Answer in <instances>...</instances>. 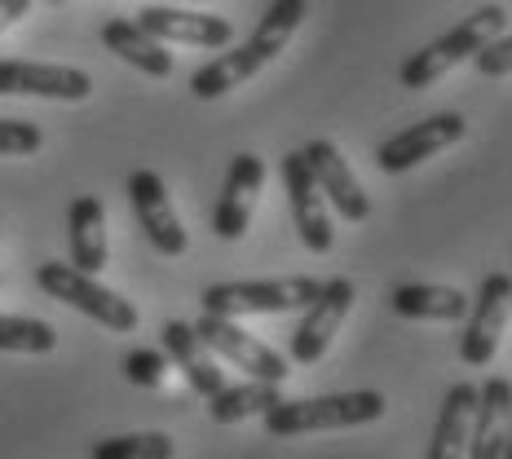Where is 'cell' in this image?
Instances as JSON below:
<instances>
[{
    "mask_svg": "<svg viewBox=\"0 0 512 459\" xmlns=\"http://www.w3.org/2000/svg\"><path fill=\"white\" fill-rule=\"evenodd\" d=\"M177 442L168 433H120L102 437L89 451V459H173Z\"/></svg>",
    "mask_w": 512,
    "mask_h": 459,
    "instance_id": "cell-24",
    "label": "cell"
},
{
    "mask_svg": "<svg viewBox=\"0 0 512 459\" xmlns=\"http://www.w3.org/2000/svg\"><path fill=\"white\" fill-rule=\"evenodd\" d=\"M468 133L464 115L455 111H442V115H429V120L402 128V133H393L389 142L376 151V164L384 168V173H411V168H420L424 159H433L437 151H446V146H455L460 137Z\"/></svg>",
    "mask_w": 512,
    "mask_h": 459,
    "instance_id": "cell-13",
    "label": "cell"
},
{
    "mask_svg": "<svg viewBox=\"0 0 512 459\" xmlns=\"http://www.w3.org/2000/svg\"><path fill=\"white\" fill-rule=\"evenodd\" d=\"M36 283L40 292L53 296V301L80 309L84 318H93L98 327H106V332H137V309L133 301H124L120 292H111V287L98 283V274H84L76 270L71 261H45L36 265Z\"/></svg>",
    "mask_w": 512,
    "mask_h": 459,
    "instance_id": "cell-4",
    "label": "cell"
},
{
    "mask_svg": "<svg viewBox=\"0 0 512 459\" xmlns=\"http://www.w3.org/2000/svg\"><path fill=\"white\" fill-rule=\"evenodd\" d=\"M102 45L124 58L128 67H137L142 76H155V80H168L173 76V53H168L164 40H155L137 18H111L102 23Z\"/></svg>",
    "mask_w": 512,
    "mask_h": 459,
    "instance_id": "cell-19",
    "label": "cell"
},
{
    "mask_svg": "<svg viewBox=\"0 0 512 459\" xmlns=\"http://www.w3.org/2000/svg\"><path fill=\"white\" fill-rule=\"evenodd\" d=\"M120 371L137 389H159V384L168 380V371H173V358H168L164 349H128L120 358Z\"/></svg>",
    "mask_w": 512,
    "mask_h": 459,
    "instance_id": "cell-25",
    "label": "cell"
},
{
    "mask_svg": "<svg viewBox=\"0 0 512 459\" xmlns=\"http://www.w3.org/2000/svg\"><path fill=\"white\" fill-rule=\"evenodd\" d=\"M318 279L296 274V279H256V283H212L204 292V309L221 318H252V314H292L318 296Z\"/></svg>",
    "mask_w": 512,
    "mask_h": 459,
    "instance_id": "cell-5",
    "label": "cell"
},
{
    "mask_svg": "<svg viewBox=\"0 0 512 459\" xmlns=\"http://www.w3.org/2000/svg\"><path fill=\"white\" fill-rule=\"evenodd\" d=\"M504 459H512V424H508V442H504Z\"/></svg>",
    "mask_w": 512,
    "mask_h": 459,
    "instance_id": "cell-29",
    "label": "cell"
},
{
    "mask_svg": "<svg viewBox=\"0 0 512 459\" xmlns=\"http://www.w3.org/2000/svg\"><path fill=\"white\" fill-rule=\"evenodd\" d=\"M384 393L358 389V393H327V398H301V402H274L261 415L270 437H305V433H340V429H362L384 415Z\"/></svg>",
    "mask_w": 512,
    "mask_h": 459,
    "instance_id": "cell-2",
    "label": "cell"
},
{
    "mask_svg": "<svg viewBox=\"0 0 512 459\" xmlns=\"http://www.w3.org/2000/svg\"><path fill=\"white\" fill-rule=\"evenodd\" d=\"M477 384H451L442 402V415H437V429L429 442V455L424 459H464L468 455V437H473V415H477Z\"/></svg>",
    "mask_w": 512,
    "mask_h": 459,
    "instance_id": "cell-20",
    "label": "cell"
},
{
    "mask_svg": "<svg viewBox=\"0 0 512 459\" xmlns=\"http://www.w3.org/2000/svg\"><path fill=\"white\" fill-rule=\"evenodd\" d=\"M274 402H283L279 384L270 380H248V384H226L221 393H212L208 398V411L217 424H239V420H252V415H265L274 407Z\"/></svg>",
    "mask_w": 512,
    "mask_h": 459,
    "instance_id": "cell-22",
    "label": "cell"
},
{
    "mask_svg": "<svg viewBox=\"0 0 512 459\" xmlns=\"http://www.w3.org/2000/svg\"><path fill=\"white\" fill-rule=\"evenodd\" d=\"M195 332L204 336V345L217 354L221 362H230L234 371H248L252 380H270V384H283L292 371H287V358L279 349H270L265 340H256L252 332H243L239 318H221V314H199Z\"/></svg>",
    "mask_w": 512,
    "mask_h": 459,
    "instance_id": "cell-6",
    "label": "cell"
},
{
    "mask_svg": "<svg viewBox=\"0 0 512 459\" xmlns=\"http://www.w3.org/2000/svg\"><path fill=\"white\" fill-rule=\"evenodd\" d=\"M504 27H508L504 5H482L477 14H468L460 27H451L446 36L429 40L420 53H411V58L402 62V71H398L402 89H433L446 71H455L460 62H473L490 40L504 36Z\"/></svg>",
    "mask_w": 512,
    "mask_h": 459,
    "instance_id": "cell-3",
    "label": "cell"
},
{
    "mask_svg": "<svg viewBox=\"0 0 512 459\" xmlns=\"http://www.w3.org/2000/svg\"><path fill=\"white\" fill-rule=\"evenodd\" d=\"M305 14H309V0H274L239 49L221 53V58H212L208 67H199L195 76H190V93H195L199 102L226 98L230 89H239L243 80H252L256 71L270 67V62L279 58L287 49V40L296 36V27L305 23Z\"/></svg>",
    "mask_w": 512,
    "mask_h": 459,
    "instance_id": "cell-1",
    "label": "cell"
},
{
    "mask_svg": "<svg viewBox=\"0 0 512 459\" xmlns=\"http://www.w3.org/2000/svg\"><path fill=\"white\" fill-rule=\"evenodd\" d=\"M393 314L415 318V323H460L468 318V296L460 287H437V283H402L389 296Z\"/></svg>",
    "mask_w": 512,
    "mask_h": 459,
    "instance_id": "cell-21",
    "label": "cell"
},
{
    "mask_svg": "<svg viewBox=\"0 0 512 459\" xmlns=\"http://www.w3.org/2000/svg\"><path fill=\"white\" fill-rule=\"evenodd\" d=\"M67 243L71 265L84 274H102L111 265V243H106V208L98 195H76L67 208Z\"/></svg>",
    "mask_w": 512,
    "mask_h": 459,
    "instance_id": "cell-17",
    "label": "cell"
},
{
    "mask_svg": "<svg viewBox=\"0 0 512 459\" xmlns=\"http://www.w3.org/2000/svg\"><path fill=\"white\" fill-rule=\"evenodd\" d=\"M283 190H287V204H292V221L301 243L314 256H327L336 248V226H332V204L323 199L314 173L305 164V151H292L283 159Z\"/></svg>",
    "mask_w": 512,
    "mask_h": 459,
    "instance_id": "cell-9",
    "label": "cell"
},
{
    "mask_svg": "<svg viewBox=\"0 0 512 459\" xmlns=\"http://www.w3.org/2000/svg\"><path fill=\"white\" fill-rule=\"evenodd\" d=\"M473 67H477V76H486V80L512 76V36H495V40H490V45L473 58Z\"/></svg>",
    "mask_w": 512,
    "mask_h": 459,
    "instance_id": "cell-27",
    "label": "cell"
},
{
    "mask_svg": "<svg viewBox=\"0 0 512 459\" xmlns=\"http://www.w3.org/2000/svg\"><path fill=\"white\" fill-rule=\"evenodd\" d=\"M40 146H45V133L31 120H0V159H27Z\"/></svg>",
    "mask_w": 512,
    "mask_h": 459,
    "instance_id": "cell-26",
    "label": "cell"
},
{
    "mask_svg": "<svg viewBox=\"0 0 512 459\" xmlns=\"http://www.w3.org/2000/svg\"><path fill=\"white\" fill-rule=\"evenodd\" d=\"M27 9H31V0H0V36H5L18 18H27Z\"/></svg>",
    "mask_w": 512,
    "mask_h": 459,
    "instance_id": "cell-28",
    "label": "cell"
},
{
    "mask_svg": "<svg viewBox=\"0 0 512 459\" xmlns=\"http://www.w3.org/2000/svg\"><path fill=\"white\" fill-rule=\"evenodd\" d=\"M164 354L173 358V367L186 376V384L199 393V398H212V393L226 389V371H221V358L204 345V336L195 332V323H164Z\"/></svg>",
    "mask_w": 512,
    "mask_h": 459,
    "instance_id": "cell-16",
    "label": "cell"
},
{
    "mask_svg": "<svg viewBox=\"0 0 512 459\" xmlns=\"http://www.w3.org/2000/svg\"><path fill=\"white\" fill-rule=\"evenodd\" d=\"M128 204H133L137 226L146 230V239H151L155 252L181 256L190 248L173 199H168V186H164V177H159L155 168H137V173H128Z\"/></svg>",
    "mask_w": 512,
    "mask_h": 459,
    "instance_id": "cell-11",
    "label": "cell"
},
{
    "mask_svg": "<svg viewBox=\"0 0 512 459\" xmlns=\"http://www.w3.org/2000/svg\"><path fill=\"white\" fill-rule=\"evenodd\" d=\"M93 93V76L62 62H23L0 58V98H49V102H84Z\"/></svg>",
    "mask_w": 512,
    "mask_h": 459,
    "instance_id": "cell-10",
    "label": "cell"
},
{
    "mask_svg": "<svg viewBox=\"0 0 512 459\" xmlns=\"http://www.w3.org/2000/svg\"><path fill=\"white\" fill-rule=\"evenodd\" d=\"M305 151V164L309 173H314L318 190H323V199L332 204V212L340 221H367L371 217V195L362 190V181L354 177V168H349V159L340 155L336 142H327V137H314Z\"/></svg>",
    "mask_w": 512,
    "mask_h": 459,
    "instance_id": "cell-14",
    "label": "cell"
},
{
    "mask_svg": "<svg viewBox=\"0 0 512 459\" xmlns=\"http://www.w3.org/2000/svg\"><path fill=\"white\" fill-rule=\"evenodd\" d=\"M137 23L151 31L164 45H195V49H226L234 27L221 14H199V9H181L173 0H155L137 14Z\"/></svg>",
    "mask_w": 512,
    "mask_h": 459,
    "instance_id": "cell-15",
    "label": "cell"
},
{
    "mask_svg": "<svg viewBox=\"0 0 512 459\" xmlns=\"http://www.w3.org/2000/svg\"><path fill=\"white\" fill-rule=\"evenodd\" d=\"M354 301H358V287L349 279H327L323 287H318V296L305 305V318L296 323V332H292V349H287L292 362H301V367L323 362V354L340 336V323L349 318Z\"/></svg>",
    "mask_w": 512,
    "mask_h": 459,
    "instance_id": "cell-7",
    "label": "cell"
},
{
    "mask_svg": "<svg viewBox=\"0 0 512 459\" xmlns=\"http://www.w3.org/2000/svg\"><path fill=\"white\" fill-rule=\"evenodd\" d=\"M508 424H512V380L490 376L482 384V393H477L473 437H468V455L464 459H504Z\"/></svg>",
    "mask_w": 512,
    "mask_h": 459,
    "instance_id": "cell-18",
    "label": "cell"
},
{
    "mask_svg": "<svg viewBox=\"0 0 512 459\" xmlns=\"http://www.w3.org/2000/svg\"><path fill=\"white\" fill-rule=\"evenodd\" d=\"M265 186V159L243 151L230 159L226 181H221V199L212 208V234L221 243H239L252 226V212H256V195Z\"/></svg>",
    "mask_w": 512,
    "mask_h": 459,
    "instance_id": "cell-12",
    "label": "cell"
},
{
    "mask_svg": "<svg viewBox=\"0 0 512 459\" xmlns=\"http://www.w3.org/2000/svg\"><path fill=\"white\" fill-rule=\"evenodd\" d=\"M173 5H199V0H173Z\"/></svg>",
    "mask_w": 512,
    "mask_h": 459,
    "instance_id": "cell-30",
    "label": "cell"
},
{
    "mask_svg": "<svg viewBox=\"0 0 512 459\" xmlns=\"http://www.w3.org/2000/svg\"><path fill=\"white\" fill-rule=\"evenodd\" d=\"M49 5H62V0H49Z\"/></svg>",
    "mask_w": 512,
    "mask_h": 459,
    "instance_id": "cell-31",
    "label": "cell"
},
{
    "mask_svg": "<svg viewBox=\"0 0 512 459\" xmlns=\"http://www.w3.org/2000/svg\"><path fill=\"white\" fill-rule=\"evenodd\" d=\"M53 349H58V332L49 323L0 314V354H53Z\"/></svg>",
    "mask_w": 512,
    "mask_h": 459,
    "instance_id": "cell-23",
    "label": "cell"
},
{
    "mask_svg": "<svg viewBox=\"0 0 512 459\" xmlns=\"http://www.w3.org/2000/svg\"><path fill=\"white\" fill-rule=\"evenodd\" d=\"M512 318V274H486L477 301L468 305V327L460 336L464 367H490Z\"/></svg>",
    "mask_w": 512,
    "mask_h": 459,
    "instance_id": "cell-8",
    "label": "cell"
}]
</instances>
